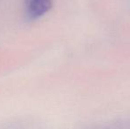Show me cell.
I'll return each instance as SVG.
<instances>
[{
    "label": "cell",
    "instance_id": "1",
    "mask_svg": "<svg viewBox=\"0 0 130 129\" xmlns=\"http://www.w3.org/2000/svg\"><path fill=\"white\" fill-rule=\"evenodd\" d=\"M53 0H24L25 14L27 20L36 21L52 10Z\"/></svg>",
    "mask_w": 130,
    "mask_h": 129
},
{
    "label": "cell",
    "instance_id": "2",
    "mask_svg": "<svg viewBox=\"0 0 130 129\" xmlns=\"http://www.w3.org/2000/svg\"><path fill=\"white\" fill-rule=\"evenodd\" d=\"M93 129H130V122L128 123H114V124L107 125V126H100Z\"/></svg>",
    "mask_w": 130,
    "mask_h": 129
}]
</instances>
